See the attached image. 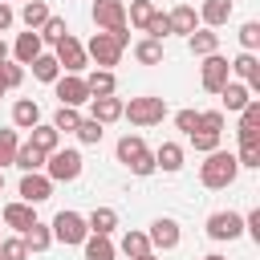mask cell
Wrapping results in <instances>:
<instances>
[{"instance_id":"obj_38","label":"cell","mask_w":260,"mask_h":260,"mask_svg":"<svg viewBox=\"0 0 260 260\" xmlns=\"http://www.w3.org/2000/svg\"><path fill=\"white\" fill-rule=\"evenodd\" d=\"M37 32H41V41H53V45H57V41H61L69 28H65V20H61V16H49V20H45Z\"/></svg>"},{"instance_id":"obj_12","label":"cell","mask_w":260,"mask_h":260,"mask_svg":"<svg viewBox=\"0 0 260 260\" xmlns=\"http://www.w3.org/2000/svg\"><path fill=\"white\" fill-rule=\"evenodd\" d=\"M146 240H150V248H158V252H171V248H179V223L162 215V219H154V223H150Z\"/></svg>"},{"instance_id":"obj_23","label":"cell","mask_w":260,"mask_h":260,"mask_svg":"<svg viewBox=\"0 0 260 260\" xmlns=\"http://www.w3.org/2000/svg\"><path fill=\"white\" fill-rule=\"evenodd\" d=\"M85 228L98 232V236H110V232L118 228V211H114V207H93L89 219H85Z\"/></svg>"},{"instance_id":"obj_19","label":"cell","mask_w":260,"mask_h":260,"mask_svg":"<svg viewBox=\"0 0 260 260\" xmlns=\"http://www.w3.org/2000/svg\"><path fill=\"white\" fill-rule=\"evenodd\" d=\"M228 16H232V0H203V8H199V20H203L207 28L228 24Z\"/></svg>"},{"instance_id":"obj_14","label":"cell","mask_w":260,"mask_h":260,"mask_svg":"<svg viewBox=\"0 0 260 260\" xmlns=\"http://www.w3.org/2000/svg\"><path fill=\"white\" fill-rule=\"evenodd\" d=\"M89 118L102 122V126L118 122V118H122V98H114V93H106V98H89Z\"/></svg>"},{"instance_id":"obj_42","label":"cell","mask_w":260,"mask_h":260,"mask_svg":"<svg viewBox=\"0 0 260 260\" xmlns=\"http://www.w3.org/2000/svg\"><path fill=\"white\" fill-rule=\"evenodd\" d=\"M16 130H0V167H8L12 162V154H16Z\"/></svg>"},{"instance_id":"obj_37","label":"cell","mask_w":260,"mask_h":260,"mask_svg":"<svg viewBox=\"0 0 260 260\" xmlns=\"http://www.w3.org/2000/svg\"><path fill=\"white\" fill-rule=\"evenodd\" d=\"M77 122H81L77 106H61V110L53 114V130H77Z\"/></svg>"},{"instance_id":"obj_21","label":"cell","mask_w":260,"mask_h":260,"mask_svg":"<svg viewBox=\"0 0 260 260\" xmlns=\"http://www.w3.org/2000/svg\"><path fill=\"white\" fill-rule=\"evenodd\" d=\"M12 167H20L24 175H28V171H41V167H45V150H37L32 142H24V146H16V154H12Z\"/></svg>"},{"instance_id":"obj_49","label":"cell","mask_w":260,"mask_h":260,"mask_svg":"<svg viewBox=\"0 0 260 260\" xmlns=\"http://www.w3.org/2000/svg\"><path fill=\"white\" fill-rule=\"evenodd\" d=\"M244 228H248V236H252V240L260 244V207H256V211H248V219H244Z\"/></svg>"},{"instance_id":"obj_17","label":"cell","mask_w":260,"mask_h":260,"mask_svg":"<svg viewBox=\"0 0 260 260\" xmlns=\"http://www.w3.org/2000/svg\"><path fill=\"white\" fill-rule=\"evenodd\" d=\"M41 45H45V41H41V32H37V28H28V32H20V37H16V49H12V53H16V61H20V65H32V57H41Z\"/></svg>"},{"instance_id":"obj_40","label":"cell","mask_w":260,"mask_h":260,"mask_svg":"<svg viewBox=\"0 0 260 260\" xmlns=\"http://www.w3.org/2000/svg\"><path fill=\"white\" fill-rule=\"evenodd\" d=\"M0 73H4V85H8V89H16V85L24 81V65H20V61H0Z\"/></svg>"},{"instance_id":"obj_15","label":"cell","mask_w":260,"mask_h":260,"mask_svg":"<svg viewBox=\"0 0 260 260\" xmlns=\"http://www.w3.org/2000/svg\"><path fill=\"white\" fill-rule=\"evenodd\" d=\"M37 223V211H32V203H8L4 207V228H12V232H24V228H32Z\"/></svg>"},{"instance_id":"obj_29","label":"cell","mask_w":260,"mask_h":260,"mask_svg":"<svg viewBox=\"0 0 260 260\" xmlns=\"http://www.w3.org/2000/svg\"><path fill=\"white\" fill-rule=\"evenodd\" d=\"M49 16H53V12H49V4H45V0H24V8H20V20H24L28 28H41Z\"/></svg>"},{"instance_id":"obj_44","label":"cell","mask_w":260,"mask_h":260,"mask_svg":"<svg viewBox=\"0 0 260 260\" xmlns=\"http://www.w3.org/2000/svg\"><path fill=\"white\" fill-rule=\"evenodd\" d=\"M154 171H158V167H154V154H150V150H142V154L130 162V175H142V179H146V175H154Z\"/></svg>"},{"instance_id":"obj_54","label":"cell","mask_w":260,"mask_h":260,"mask_svg":"<svg viewBox=\"0 0 260 260\" xmlns=\"http://www.w3.org/2000/svg\"><path fill=\"white\" fill-rule=\"evenodd\" d=\"M203 260H223V256H203Z\"/></svg>"},{"instance_id":"obj_53","label":"cell","mask_w":260,"mask_h":260,"mask_svg":"<svg viewBox=\"0 0 260 260\" xmlns=\"http://www.w3.org/2000/svg\"><path fill=\"white\" fill-rule=\"evenodd\" d=\"M138 260H158V256H154V252H146V256H138Z\"/></svg>"},{"instance_id":"obj_5","label":"cell","mask_w":260,"mask_h":260,"mask_svg":"<svg viewBox=\"0 0 260 260\" xmlns=\"http://www.w3.org/2000/svg\"><path fill=\"white\" fill-rule=\"evenodd\" d=\"M85 236H89L85 215H77V211H57V215H53V240H61V244H81Z\"/></svg>"},{"instance_id":"obj_24","label":"cell","mask_w":260,"mask_h":260,"mask_svg":"<svg viewBox=\"0 0 260 260\" xmlns=\"http://www.w3.org/2000/svg\"><path fill=\"white\" fill-rule=\"evenodd\" d=\"M20 240H24V248H28V252H45V248L53 244V228H45V223L37 219L32 228H24V232H20Z\"/></svg>"},{"instance_id":"obj_10","label":"cell","mask_w":260,"mask_h":260,"mask_svg":"<svg viewBox=\"0 0 260 260\" xmlns=\"http://www.w3.org/2000/svg\"><path fill=\"white\" fill-rule=\"evenodd\" d=\"M49 195H53V179H49V175L28 171V175L20 179V199H24V203H32V207H37V203H45Z\"/></svg>"},{"instance_id":"obj_57","label":"cell","mask_w":260,"mask_h":260,"mask_svg":"<svg viewBox=\"0 0 260 260\" xmlns=\"http://www.w3.org/2000/svg\"><path fill=\"white\" fill-rule=\"evenodd\" d=\"M4 4H8V0H4Z\"/></svg>"},{"instance_id":"obj_32","label":"cell","mask_w":260,"mask_h":260,"mask_svg":"<svg viewBox=\"0 0 260 260\" xmlns=\"http://www.w3.org/2000/svg\"><path fill=\"white\" fill-rule=\"evenodd\" d=\"M32 77H37V81H57V77H61V65H57V57H49V53L32 57Z\"/></svg>"},{"instance_id":"obj_8","label":"cell","mask_w":260,"mask_h":260,"mask_svg":"<svg viewBox=\"0 0 260 260\" xmlns=\"http://www.w3.org/2000/svg\"><path fill=\"white\" fill-rule=\"evenodd\" d=\"M93 24H98L102 32L126 28V4H122V0H93Z\"/></svg>"},{"instance_id":"obj_41","label":"cell","mask_w":260,"mask_h":260,"mask_svg":"<svg viewBox=\"0 0 260 260\" xmlns=\"http://www.w3.org/2000/svg\"><path fill=\"white\" fill-rule=\"evenodd\" d=\"M0 260H28L24 240H0Z\"/></svg>"},{"instance_id":"obj_33","label":"cell","mask_w":260,"mask_h":260,"mask_svg":"<svg viewBox=\"0 0 260 260\" xmlns=\"http://www.w3.org/2000/svg\"><path fill=\"white\" fill-rule=\"evenodd\" d=\"M158 8L150 4V0H130V8H126V20L134 24V28H146V20L154 16Z\"/></svg>"},{"instance_id":"obj_47","label":"cell","mask_w":260,"mask_h":260,"mask_svg":"<svg viewBox=\"0 0 260 260\" xmlns=\"http://www.w3.org/2000/svg\"><path fill=\"white\" fill-rule=\"evenodd\" d=\"M240 126H260V102H248L240 110Z\"/></svg>"},{"instance_id":"obj_46","label":"cell","mask_w":260,"mask_h":260,"mask_svg":"<svg viewBox=\"0 0 260 260\" xmlns=\"http://www.w3.org/2000/svg\"><path fill=\"white\" fill-rule=\"evenodd\" d=\"M236 162H240V167H252V171H256V167H260V146H240Z\"/></svg>"},{"instance_id":"obj_7","label":"cell","mask_w":260,"mask_h":260,"mask_svg":"<svg viewBox=\"0 0 260 260\" xmlns=\"http://www.w3.org/2000/svg\"><path fill=\"white\" fill-rule=\"evenodd\" d=\"M228 57H219V53H207L203 57V73H199V85L207 89V93H219L223 85H228Z\"/></svg>"},{"instance_id":"obj_48","label":"cell","mask_w":260,"mask_h":260,"mask_svg":"<svg viewBox=\"0 0 260 260\" xmlns=\"http://www.w3.org/2000/svg\"><path fill=\"white\" fill-rule=\"evenodd\" d=\"M240 146H260V126H240Z\"/></svg>"},{"instance_id":"obj_50","label":"cell","mask_w":260,"mask_h":260,"mask_svg":"<svg viewBox=\"0 0 260 260\" xmlns=\"http://www.w3.org/2000/svg\"><path fill=\"white\" fill-rule=\"evenodd\" d=\"M12 20H16V12H12V8L0 0V32H8V28H12Z\"/></svg>"},{"instance_id":"obj_51","label":"cell","mask_w":260,"mask_h":260,"mask_svg":"<svg viewBox=\"0 0 260 260\" xmlns=\"http://www.w3.org/2000/svg\"><path fill=\"white\" fill-rule=\"evenodd\" d=\"M4 53H8V45H4V37H0V61H4Z\"/></svg>"},{"instance_id":"obj_13","label":"cell","mask_w":260,"mask_h":260,"mask_svg":"<svg viewBox=\"0 0 260 260\" xmlns=\"http://www.w3.org/2000/svg\"><path fill=\"white\" fill-rule=\"evenodd\" d=\"M228 69H232L248 89H260V61H256V53H240L236 61H228Z\"/></svg>"},{"instance_id":"obj_56","label":"cell","mask_w":260,"mask_h":260,"mask_svg":"<svg viewBox=\"0 0 260 260\" xmlns=\"http://www.w3.org/2000/svg\"><path fill=\"white\" fill-rule=\"evenodd\" d=\"M0 240H4V236H0Z\"/></svg>"},{"instance_id":"obj_18","label":"cell","mask_w":260,"mask_h":260,"mask_svg":"<svg viewBox=\"0 0 260 260\" xmlns=\"http://www.w3.org/2000/svg\"><path fill=\"white\" fill-rule=\"evenodd\" d=\"M37 122H41V106H37L32 98H20V102L12 106V126H16V130H32Z\"/></svg>"},{"instance_id":"obj_9","label":"cell","mask_w":260,"mask_h":260,"mask_svg":"<svg viewBox=\"0 0 260 260\" xmlns=\"http://www.w3.org/2000/svg\"><path fill=\"white\" fill-rule=\"evenodd\" d=\"M53 85H57V98H61V106H85V102H89L85 77H77V73H65V77H57Z\"/></svg>"},{"instance_id":"obj_45","label":"cell","mask_w":260,"mask_h":260,"mask_svg":"<svg viewBox=\"0 0 260 260\" xmlns=\"http://www.w3.org/2000/svg\"><path fill=\"white\" fill-rule=\"evenodd\" d=\"M175 126H179L183 134H191V130L199 126V110H179V114H175Z\"/></svg>"},{"instance_id":"obj_2","label":"cell","mask_w":260,"mask_h":260,"mask_svg":"<svg viewBox=\"0 0 260 260\" xmlns=\"http://www.w3.org/2000/svg\"><path fill=\"white\" fill-rule=\"evenodd\" d=\"M122 118H130L134 126H158L167 118V102L162 98H130V102H122Z\"/></svg>"},{"instance_id":"obj_43","label":"cell","mask_w":260,"mask_h":260,"mask_svg":"<svg viewBox=\"0 0 260 260\" xmlns=\"http://www.w3.org/2000/svg\"><path fill=\"white\" fill-rule=\"evenodd\" d=\"M240 45H244V53H252V49L260 45V24H256V20H248V24L240 28Z\"/></svg>"},{"instance_id":"obj_20","label":"cell","mask_w":260,"mask_h":260,"mask_svg":"<svg viewBox=\"0 0 260 260\" xmlns=\"http://www.w3.org/2000/svg\"><path fill=\"white\" fill-rule=\"evenodd\" d=\"M187 49H191L195 57H207V53L219 49V32H211V28H195V32L187 37Z\"/></svg>"},{"instance_id":"obj_28","label":"cell","mask_w":260,"mask_h":260,"mask_svg":"<svg viewBox=\"0 0 260 260\" xmlns=\"http://www.w3.org/2000/svg\"><path fill=\"white\" fill-rule=\"evenodd\" d=\"M28 142H32L37 150L53 154V150H57V142H61V130H53V122H49V126H41V122H37V126H32V138H28Z\"/></svg>"},{"instance_id":"obj_31","label":"cell","mask_w":260,"mask_h":260,"mask_svg":"<svg viewBox=\"0 0 260 260\" xmlns=\"http://www.w3.org/2000/svg\"><path fill=\"white\" fill-rule=\"evenodd\" d=\"M142 150H146L142 134H122V138H118V162H126V167H130V162H134Z\"/></svg>"},{"instance_id":"obj_25","label":"cell","mask_w":260,"mask_h":260,"mask_svg":"<svg viewBox=\"0 0 260 260\" xmlns=\"http://www.w3.org/2000/svg\"><path fill=\"white\" fill-rule=\"evenodd\" d=\"M81 248H85V260H114V244H110V236L89 232V236L81 240Z\"/></svg>"},{"instance_id":"obj_34","label":"cell","mask_w":260,"mask_h":260,"mask_svg":"<svg viewBox=\"0 0 260 260\" xmlns=\"http://www.w3.org/2000/svg\"><path fill=\"white\" fill-rule=\"evenodd\" d=\"M122 252H126L130 260L146 256V252H150V240H146V232H126V236H122Z\"/></svg>"},{"instance_id":"obj_6","label":"cell","mask_w":260,"mask_h":260,"mask_svg":"<svg viewBox=\"0 0 260 260\" xmlns=\"http://www.w3.org/2000/svg\"><path fill=\"white\" fill-rule=\"evenodd\" d=\"M53 57H57V65H61L65 73H81L85 61H89V57H85V45H81L77 37H69V32L57 41V53H53Z\"/></svg>"},{"instance_id":"obj_11","label":"cell","mask_w":260,"mask_h":260,"mask_svg":"<svg viewBox=\"0 0 260 260\" xmlns=\"http://www.w3.org/2000/svg\"><path fill=\"white\" fill-rule=\"evenodd\" d=\"M244 232V219L236 215V211H215V215H207V236L211 240H236Z\"/></svg>"},{"instance_id":"obj_30","label":"cell","mask_w":260,"mask_h":260,"mask_svg":"<svg viewBox=\"0 0 260 260\" xmlns=\"http://www.w3.org/2000/svg\"><path fill=\"white\" fill-rule=\"evenodd\" d=\"M187 138H191V146H195L199 154H207V150H219V138H223V134H219V130H207V126H195Z\"/></svg>"},{"instance_id":"obj_3","label":"cell","mask_w":260,"mask_h":260,"mask_svg":"<svg viewBox=\"0 0 260 260\" xmlns=\"http://www.w3.org/2000/svg\"><path fill=\"white\" fill-rule=\"evenodd\" d=\"M45 171H49V179L53 183H73L77 175H81V154L77 150H53V154H45Z\"/></svg>"},{"instance_id":"obj_27","label":"cell","mask_w":260,"mask_h":260,"mask_svg":"<svg viewBox=\"0 0 260 260\" xmlns=\"http://www.w3.org/2000/svg\"><path fill=\"white\" fill-rule=\"evenodd\" d=\"M248 93H252V89H248V85H240V81H228V85L219 89V98H223V106H228V110H236V114H240V110H244V106L252 102Z\"/></svg>"},{"instance_id":"obj_39","label":"cell","mask_w":260,"mask_h":260,"mask_svg":"<svg viewBox=\"0 0 260 260\" xmlns=\"http://www.w3.org/2000/svg\"><path fill=\"white\" fill-rule=\"evenodd\" d=\"M146 37H150V41H162V37H171V20H167V12H154V16L146 20Z\"/></svg>"},{"instance_id":"obj_22","label":"cell","mask_w":260,"mask_h":260,"mask_svg":"<svg viewBox=\"0 0 260 260\" xmlns=\"http://www.w3.org/2000/svg\"><path fill=\"white\" fill-rule=\"evenodd\" d=\"M154 167H162L167 175H175V171L183 167V146H179V142H162V146L154 150Z\"/></svg>"},{"instance_id":"obj_4","label":"cell","mask_w":260,"mask_h":260,"mask_svg":"<svg viewBox=\"0 0 260 260\" xmlns=\"http://www.w3.org/2000/svg\"><path fill=\"white\" fill-rule=\"evenodd\" d=\"M122 49H126V45H122L114 32H93V41L85 45V57H93V61H98V69H110V65H118Z\"/></svg>"},{"instance_id":"obj_52","label":"cell","mask_w":260,"mask_h":260,"mask_svg":"<svg viewBox=\"0 0 260 260\" xmlns=\"http://www.w3.org/2000/svg\"><path fill=\"white\" fill-rule=\"evenodd\" d=\"M4 93H8V85H4V73H0V98H4Z\"/></svg>"},{"instance_id":"obj_16","label":"cell","mask_w":260,"mask_h":260,"mask_svg":"<svg viewBox=\"0 0 260 260\" xmlns=\"http://www.w3.org/2000/svg\"><path fill=\"white\" fill-rule=\"evenodd\" d=\"M167 20H171V32H183V37H191L199 28V12L191 4H179L175 12H167Z\"/></svg>"},{"instance_id":"obj_35","label":"cell","mask_w":260,"mask_h":260,"mask_svg":"<svg viewBox=\"0 0 260 260\" xmlns=\"http://www.w3.org/2000/svg\"><path fill=\"white\" fill-rule=\"evenodd\" d=\"M134 57H138V65H158V61H162V45L146 37V41L134 45Z\"/></svg>"},{"instance_id":"obj_36","label":"cell","mask_w":260,"mask_h":260,"mask_svg":"<svg viewBox=\"0 0 260 260\" xmlns=\"http://www.w3.org/2000/svg\"><path fill=\"white\" fill-rule=\"evenodd\" d=\"M73 134H77L85 146H98V142H102V134H106V126H102V122H93V118H81Z\"/></svg>"},{"instance_id":"obj_55","label":"cell","mask_w":260,"mask_h":260,"mask_svg":"<svg viewBox=\"0 0 260 260\" xmlns=\"http://www.w3.org/2000/svg\"><path fill=\"white\" fill-rule=\"evenodd\" d=\"M0 191H4V175H0Z\"/></svg>"},{"instance_id":"obj_1","label":"cell","mask_w":260,"mask_h":260,"mask_svg":"<svg viewBox=\"0 0 260 260\" xmlns=\"http://www.w3.org/2000/svg\"><path fill=\"white\" fill-rule=\"evenodd\" d=\"M236 175H240V162H236L232 150H207V158L199 162V183H203L207 191H223V187H232Z\"/></svg>"},{"instance_id":"obj_26","label":"cell","mask_w":260,"mask_h":260,"mask_svg":"<svg viewBox=\"0 0 260 260\" xmlns=\"http://www.w3.org/2000/svg\"><path fill=\"white\" fill-rule=\"evenodd\" d=\"M114 69H93L89 77H85V89H89V98H106V93H114Z\"/></svg>"}]
</instances>
